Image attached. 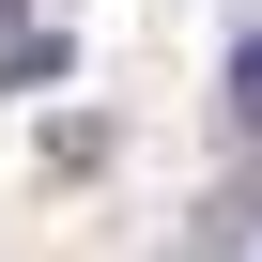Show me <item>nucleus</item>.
I'll return each instance as SVG.
<instances>
[{
	"label": "nucleus",
	"mask_w": 262,
	"mask_h": 262,
	"mask_svg": "<svg viewBox=\"0 0 262 262\" xmlns=\"http://www.w3.org/2000/svg\"><path fill=\"white\" fill-rule=\"evenodd\" d=\"M77 47H62V16H0V93H47Z\"/></svg>",
	"instance_id": "nucleus-1"
},
{
	"label": "nucleus",
	"mask_w": 262,
	"mask_h": 262,
	"mask_svg": "<svg viewBox=\"0 0 262 262\" xmlns=\"http://www.w3.org/2000/svg\"><path fill=\"white\" fill-rule=\"evenodd\" d=\"M216 108H231V139H262V16L231 31V77H216Z\"/></svg>",
	"instance_id": "nucleus-2"
},
{
	"label": "nucleus",
	"mask_w": 262,
	"mask_h": 262,
	"mask_svg": "<svg viewBox=\"0 0 262 262\" xmlns=\"http://www.w3.org/2000/svg\"><path fill=\"white\" fill-rule=\"evenodd\" d=\"M201 247H262V185H216L201 201Z\"/></svg>",
	"instance_id": "nucleus-3"
},
{
	"label": "nucleus",
	"mask_w": 262,
	"mask_h": 262,
	"mask_svg": "<svg viewBox=\"0 0 262 262\" xmlns=\"http://www.w3.org/2000/svg\"><path fill=\"white\" fill-rule=\"evenodd\" d=\"M47 16H62V0H47Z\"/></svg>",
	"instance_id": "nucleus-4"
}]
</instances>
